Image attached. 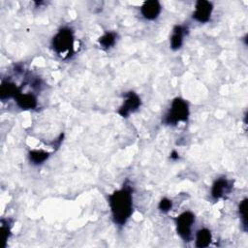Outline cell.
Returning a JSON list of instances; mask_svg holds the SVG:
<instances>
[{
  "mask_svg": "<svg viewBox=\"0 0 248 248\" xmlns=\"http://www.w3.org/2000/svg\"><path fill=\"white\" fill-rule=\"evenodd\" d=\"M108 204L113 222L124 226L133 214V188L128 181L108 196Z\"/></svg>",
  "mask_w": 248,
  "mask_h": 248,
  "instance_id": "obj_1",
  "label": "cell"
},
{
  "mask_svg": "<svg viewBox=\"0 0 248 248\" xmlns=\"http://www.w3.org/2000/svg\"><path fill=\"white\" fill-rule=\"evenodd\" d=\"M53 51L63 59L73 55L75 50V35L71 28L63 27L57 31L51 41Z\"/></svg>",
  "mask_w": 248,
  "mask_h": 248,
  "instance_id": "obj_2",
  "label": "cell"
},
{
  "mask_svg": "<svg viewBox=\"0 0 248 248\" xmlns=\"http://www.w3.org/2000/svg\"><path fill=\"white\" fill-rule=\"evenodd\" d=\"M189 117V105L182 98L172 100L170 108L164 116L163 122L167 125H176L179 122H186Z\"/></svg>",
  "mask_w": 248,
  "mask_h": 248,
  "instance_id": "obj_3",
  "label": "cell"
},
{
  "mask_svg": "<svg viewBox=\"0 0 248 248\" xmlns=\"http://www.w3.org/2000/svg\"><path fill=\"white\" fill-rule=\"evenodd\" d=\"M176 232L184 241H190L192 237V228L195 223V215L191 211L180 213L175 219Z\"/></svg>",
  "mask_w": 248,
  "mask_h": 248,
  "instance_id": "obj_4",
  "label": "cell"
},
{
  "mask_svg": "<svg viewBox=\"0 0 248 248\" xmlns=\"http://www.w3.org/2000/svg\"><path fill=\"white\" fill-rule=\"evenodd\" d=\"M123 97H124L123 104L119 108L118 113L122 117H128L131 113L137 111L140 108L141 105V101L140 96L134 91L126 92L123 95Z\"/></svg>",
  "mask_w": 248,
  "mask_h": 248,
  "instance_id": "obj_5",
  "label": "cell"
},
{
  "mask_svg": "<svg viewBox=\"0 0 248 248\" xmlns=\"http://www.w3.org/2000/svg\"><path fill=\"white\" fill-rule=\"evenodd\" d=\"M233 187V182L225 176L217 178L211 187V197L214 200H219L229 195Z\"/></svg>",
  "mask_w": 248,
  "mask_h": 248,
  "instance_id": "obj_6",
  "label": "cell"
},
{
  "mask_svg": "<svg viewBox=\"0 0 248 248\" xmlns=\"http://www.w3.org/2000/svg\"><path fill=\"white\" fill-rule=\"evenodd\" d=\"M213 11V4L209 1L200 0L196 3L195 11L193 13L192 17L201 23H205L209 21L211 14Z\"/></svg>",
  "mask_w": 248,
  "mask_h": 248,
  "instance_id": "obj_7",
  "label": "cell"
},
{
  "mask_svg": "<svg viewBox=\"0 0 248 248\" xmlns=\"http://www.w3.org/2000/svg\"><path fill=\"white\" fill-rule=\"evenodd\" d=\"M161 10H162L161 4L158 1L149 0V1H145L140 7V14L145 19L154 20L161 14Z\"/></svg>",
  "mask_w": 248,
  "mask_h": 248,
  "instance_id": "obj_8",
  "label": "cell"
},
{
  "mask_svg": "<svg viewBox=\"0 0 248 248\" xmlns=\"http://www.w3.org/2000/svg\"><path fill=\"white\" fill-rule=\"evenodd\" d=\"M188 32L186 25H175L172 29L171 36L170 39V46L173 50H177L181 47L184 40V36Z\"/></svg>",
  "mask_w": 248,
  "mask_h": 248,
  "instance_id": "obj_9",
  "label": "cell"
},
{
  "mask_svg": "<svg viewBox=\"0 0 248 248\" xmlns=\"http://www.w3.org/2000/svg\"><path fill=\"white\" fill-rule=\"evenodd\" d=\"M16 105L21 109H33L37 107V98L32 93H18L15 98Z\"/></svg>",
  "mask_w": 248,
  "mask_h": 248,
  "instance_id": "obj_10",
  "label": "cell"
},
{
  "mask_svg": "<svg viewBox=\"0 0 248 248\" xmlns=\"http://www.w3.org/2000/svg\"><path fill=\"white\" fill-rule=\"evenodd\" d=\"M21 92V88L17 87L16 83L10 80H3L0 87V98L2 101L16 98V96Z\"/></svg>",
  "mask_w": 248,
  "mask_h": 248,
  "instance_id": "obj_11",
  "label": "cell"
},
{
  "mask_svg": "<svg viewBox=\"0 0 248 248\" xmlns=\"http://www.w3.org/2000/svg\"><path fill=\"white\" fill-rule=\"evenodd\" d=\"M212 236L208 229H201L196 232V246L200 248L207 247L211 242Z\"/></svg>",
  "mask_w": 248,
  "mask_h": 248,
  "instance_id": "obj_12",
  "label": "cell"
},
{
  "mask_svg": "<svg viewBox=\"0 0 248 248\" xmlns=\"http://www.w3.org/2000/svg\"><path fill=\"white\" fill-rule=\"evenodd\" d=\"M116 38H117V34L115 32L108 31L103 36H101L99 38V44L103 48L108 49L114 46V44L116 42Z\"/></svg>",
  "mask_w": 248,
  "mask_h": 248,
  "instance_id": "obj_13",
  "label": "cell"
},
{
  "mask_svg": "<svg viewBox=\"0 0 248 248\" xmlns=\"http://www.w3.org/2000/svg\"><path fill=\"white\" fill-rule=\"evenodd\" d=\"M49 156V153L44 150H31L29 152V159L30 161L35 164V165H39L44 163Z\"/></svg>",
  "mask_w": 248,
  "mask_h": 248,
  "instance_id": "obj_14",
  "label": "cell"
},
{
  "mask_svg": "<svg viewBox=\"0 0 248 248\" xmlns=\"http://www.w3.org/2000/svg\"><path fill=\"white\" fill-rule=\"evenodd\" d=\"M247 199H243L238 204V215L240 223L243 227V231L247 232Z\"/></svg>",
  "mask_w": 248,
  "mask_h": 248,
  "instance_id": "obj_15",
  "label": "cell"
},
{
  "mask_svg": "<svg viewBox=\"0 0 248 248\" xmlns=\"http://www.w3.org/2000/svg\"><path fill=\"white\" fill-rule=\"evenodd\" d=\"M10 236V225L8 220H1V227H0V242L1 246L5 247L7 240Z\"/></svg>",
  "mask_w": 248,
  "mask_h": 248,
  "instance_id": "obj_16",
  "label": "cell"
},
{
  "mask_svg": "<svg viewBox=\"0 0 248 248\" xmlns=\"http://www.w3.org/2000/svg\"><path fill=\"white\" fill-rule=\"evenodd\" d=\"M160 211H162L163 213H167L169 212L171 207H172V202L170 200L167 199V198H164L161 200V202H159V205H158Z\"/></svg>",
  "mask_w": 248,
  "mask_h": 248,
  "instance_id": "obj_17",
  "label": "cell"
}]
</instances>
